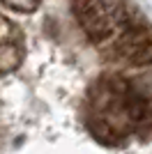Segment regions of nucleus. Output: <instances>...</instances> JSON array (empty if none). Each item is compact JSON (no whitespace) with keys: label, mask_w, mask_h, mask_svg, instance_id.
<instances>
[{"label":"nucleus","mask_w":152,"mask_h":154,"mask_svg":"<svg viewBox=\"0 0 152 154\" xmlns=\"http://www.w3.org/2000/svg\"><path fill=\"white\" fill-rule=\"evenodd\" d=\"M106 62L129 64V67H150L152 64V28L145 21L134 19L115 37L99 46Z\"/></svg>","instance_id":"f257e3e1"},{"label":"nucleus","mask_w":152,"mask_h":154,"mask_svg":"<svg viewBox=\"0 0 152 154\" xmlns=\"http://www.w3.org/2000/svg\"><path fill=\"white\" fill-rule=\"evenodd\" d=\"M83 122H85V127H88L90 136H92L97 143H104V145H108V147H118V145H122L125 138H127L125 131H120L115 124H111L104 115H99V113H95V110H85Z\"/></svg>","instance_id":"f03ea898"}]
</instances>
